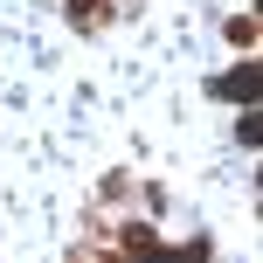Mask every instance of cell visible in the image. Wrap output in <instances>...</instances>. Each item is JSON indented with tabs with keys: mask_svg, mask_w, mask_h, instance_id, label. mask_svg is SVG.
Here are the masks:
<instances>
[{
	"mask_svg": "<svg viewBox=\"0 0 263 263\" xmlns=\"http://www.w3.org/2000/svg\"><path fill=\"white\" fill-rule=\"evenodd\" d=\"M215 97H229V104H256V63L229 69V77H215Z\"/></svg>",
	"mask_w": 263,
	"mask_h": 263,
	"instance_id": "1",
	"label": "cell"
}]
</instances>
